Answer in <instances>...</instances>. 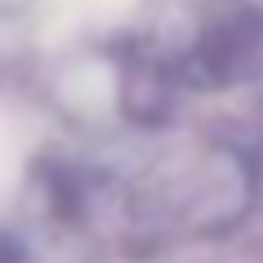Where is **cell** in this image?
<instances>
[{"label":"cell","instance_id":"6da1fadb","mask_svg":"<svg viewBox=\"0 0 263 263\" xmlns=\"http://www.w3.org/2000/svg\"><path fill=\"white\" fill-rule=\"evenodd\" d=\"M263 44V9L250 0H211L206 5V22H202V57L215 70L246 62L254 48Z\"/></svg>","mask_w":263,"mask_h":263}]
</instances>
